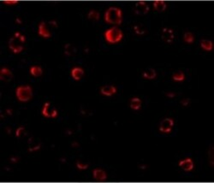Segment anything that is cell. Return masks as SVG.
<instances>
[{
    "label": "cell",
    "mask_w": 214,
    "mask_h": 183,
    "mask_svg": "<svg viewBox=\"0 0 214 183\" xmlns=\"http://www.w3.org/2000/svg\"><path fill=\"white\" fill-rule=\"evenodd\" d=\"M105 21L109 24L120 25L122 21V10L117 7H110L105 13Z\"/></svg>",
    "instance_id": "obj_1"
},
{
    "label": "cell",
    "mask_w": 214,
    "mask_h": 183,
    "mask_svg": "<svg viewBox=\"0 0 214 183\" xmlns=\"http://www.w3.org/2000/svg\"><path fill=\"white\" fill-rule=\"evenodd\" d=\"M26 41V38L24 35L17 32L9 40V47L15 54H18L23 51V44Z\"/></svg>",
    "instance_id": "obj_2"
},
{
    "label": "cell",
    "mask_w": 214,
    "mask_h": 183,
    "mask_svg": "<svg viewBox=\"0 0 214 183\" xmlns=\"http://www.w3.org/2000/svg\"><path fill=\"white\" fill-rule=\"evenodd\" d=\"M123 37L122 31L117 27H112L105 32V38L110 44H117L122 40Z\"/></svg>",
    "instance_id": "obj_3"
},
{
    "label": "cell",
    "mask_w": 214,
    "mask_h": 183,
    "mask_svg": "<svg viewBox=\"0 0 214 183\" xmlns=\"http://www.w3.org/2000/svg\"><path fill=\"white\" fill-rule=\"evenodd\" d=\"M16 95L19 101H29L33 97V89L30 86H20L16 90Z\"/></svg>",
    "instance_id": "obj_4"
},
{
    "label": "cell",
    "mask_w": 214,
    "mask_h": 183,
    "mask_svg": "<svg viewBox=\"0 0 214 183\" xmlns=\"http://www.w3.org/2000/svg\"><path fill=\"white\" fill-rule=\"evenodd\" d=\"M42 115H44L45 117H51V118H55L58 116V110L55 108L51 107V104L49 102H45L43 105L42 108Z\"/></svg>",
    "instance_id": "obj_5"
},
{
    "label": "cell",
    "mask_w": 214,
    "mask_h": 183,
    "mask_svg": "<svg viewBox=\"0 0 214 183\" xmlns=\"http://www.w3.org/2000/svg\"><path fill=\"white\" fill-rule=\"evenodd\" d=\"M175 124L174 120L171 118H164L161 121L159 124V131L164 134H169L173 129Z\"/></svg>",
    "instance_id": "obj_6"
},
{
    "label": "cell",
    "mask_w": 214,
    "mask_h": 183,
    "mask_svg": "<svg viewBox=\"0 0 214 183\" xmlns=\"http://www.w3.org/2000/svg\"><path fill=\"white\" fill-rule=\"evenodd\" d=\"M161 38L165 43L167 44H171L175 39V34H174L173 29L170 27H164L162 29L161 32Z\"/></svg>",
    "instance_id": "obj_7"
},
{
    "label": "cell",
    "mask_w": 214,
    "mask_h": 183,
    "mask_svg": "<svg viewBox=\"0 0 214 183\" xmlns=\"http://www.w3.org/2000/svg\"><path fill=\"white\" fill-rule=\"evenodd\" d=\"M148 11H149V6L146 2L139 1L136 3V10H135L136 14L142 16V15H146Z\"/></svg>",
    "instance_id": "obj_8"
},
{
    "label": "cell",
    "mask_w": 214,
    "mask_h": 183,
    "mask_svg": "<svg viewBox=\"0 0 214 183\" xmlns=\"http://www.w3.org/2000/svg\"><path fill=\"white\" fill-rule=\"evenodd\" d=\"M178 166L180 167L182 170H183L184 171L189 172L191 170H194V162L193 160L191 159L190 157H188L185 159L181 160L180 162L178 163Z\"/></svg>",
    "instance_id": "obj_9"
},
{
    "label": "cell",
    "mask_w": 214,
    "mask_h": 183,
    "mask_svg": "<svg viewBox=\"0 0 214 183\" xmlns=\"http://www.w3.org/2000/svg\"><path fill=\"white\" fill-rule=\"evenodd\" d=\"M13 78V74L10 68L3 67L0 70V80L3 82H9Z\"/></svg>",
    "instance_id": "obj_10"
},
{
    "label": "cell",
    "mask_w": 214,
    "mask_h": 183,
    "mask_svg": "<svg viewBox=\"0 0 214 183\" xmlns=\"http://www.w3.org/2000/svg\"><path fill=\"white\" fill-rule=\"evenodd\" d=\"M38 33H39V34L40 35L41 37L45 38V39H48V38L51 37V33L48 29L46 23L45 21H41L40 23Z\"/></svg>",
    "instance_id": "obj_11"
},
{
    "label": "cell",
    "mask_w": 214,
    "mask_h": 183,
    "mask_svg": "<svg viewBox=\"0 0 214 183\" xmlns=\"http://www.w3.org/2000/svg\"><path fill=\"white\" fill-rule=\"evenodd\" d=\"M100 92H101V94L105 95V96L111 97L117 92V88H116L115 86L113 85L104 86L100 88Z\"/></svg>",
    "instance_id": "obj_12"
},
{
    "label": "cell",
    "mask_w": 214,
    "mask_h": 183,
    "mask_svg": "<svg viewBox=\"0 0 214 183\" xmlns=\"http://www.w3.org/2000/svg\"><path fill=\"white\" fill-rule=\"evenodd\" d=\"M93 176L96 181H103L106 180L107 175H106L105 170H101V169H95L93 171Z\"/></svg>",
    "instance_id": "obj_13"
},
{
    "label": "cell",
    "mask_w": 214,
    "mask_h": 183,
    "mask_svg": "<svg viewBox=\"0 0 214 183\" xmlns=\"http://www.w3.org/2000/svg\"><path fill=\"white\" fill-rule=\"evenodd\" d=\"M84 75V70L80 67H75L71 69V76L75 81H80Z\"/></svg>",
    "instance_id": "obj_14"
},
{
    "label": "cell",
    "mask_w": 214,
    "mask_h": 183,
    "mask_svg": "<svg viewBox=\"0 0 214 183\" xmlns=\"http://www.w3.org/2000/svg\"><path fill=\"white\" fill-rule=\"evenodd\" d=\"M41 144L39 141H37L36 139L30 138L28 140V151L29 152H35L38 151L39 149H40Z\"/></svg>",
    "instance_id": "obj_15"
},
{
    "label": "cell",
    "mask_w": 214,
    "mask_h": 183,
    "mask_svg": "<svg viewBox=\"0 0 214 183\" xmlns=\"http://www.w3.org/2000/svg\"><path fill=\"white\" fill-rule=\"evenodd\" d=\"M142 75L145 79H147V80H153V79L157 76V73L154 68H146V70L143 72Z\"/></svg>",
    "instance_id": "obj_16"
},
{
    "label": "cell",
    "mask_w": 214,
    "mask_h": 183,
    "mask_svg": "<svg viewBox=\"0 0 214 183\" xmlns=\"http://www.w3.org/2000/svg\"><path fill=\"white\" fill-rule=\"evenodd\" d=\"M153 4L155 10L159 11V12H163L166 10L167 4L164 1H154Z\"/></svg>",
    "instance_id": "obj_17"
},
{
    "label": "cell",
    "mask_w": 214,
    "mask_h": 183,
    "mask_svg": "<svg viewBox=\"0 0 214 183\" xmlns=\"http://www.w3.org/2000/svg\"><path fill=\"white\" fill-rule=\"evenodd\" d=\"M76 53V48L71 44H66L64 45V54L68 57H71Z\"/></svg>",
    "instance_id": "obj_18"
},
{
    "label": "cell",
    "mask_w": 214,
    "mask_h": 183,
    "mask_svg": "<svg viewBox=\"0 0 214 183\" xmlns=\"http://www.w3.org/2000/svg\"><path fill=\"white\" fill-rule=\"evenodd\" d=\"M30 74L34 77H40L43 74V69L40 66H32L29 69Z\"/></svg>",
    "instance_id": "obj_19"
},
{
    "label": "cell",
    "mask_w": 214,
    "mask_h": 183,
    "mask_svg": "<svg viewBox=\"0 0 214 183\" xmlns=\"http://www.w3.org/2000/svg\"><path fill=\"white\" fill-rule=\"evenodd\" d=\"M141 107V100L139 98H133L130 101V108L135 110H138Z\"/></svg>",
    "instance_id": "obj_20"
},
{
    "label": "cell",
    "mask_w": 214,
    "mask_h": 183,
    "mask_svg": "<svg viewBox=\"0 0 214 183\" xmlns=\"http://www.w3.org/2000/svg\"><path fill=\"white\" fill-rule=\"evenodd\" d=\"M201 46L202 49H204L205 51H210L212 50V47H213V44L211 40H202L201 41Z\"/></svg>",
    "instance_id": "obj_21"
},
{
    "label": "cell",
    "mask_w": 214,
    "mask_h": 183,
    "mask_svg": "<svg viewBox=\"0 0 214 183\" xmlns=\"http://www.w3.org/2000/svg\"><path fill=\"white\" fill-rule=\"evenodd\" d=\"M172 79L175 82H183L185 79V75H184L183 72L177 71L172 75Z\"/></svg>",
    "instance_id": "obj_22"
},
{
    "label": "cell",
    "mask_w": 214,
    "mask_h": 183,
    "mask_svg": "<svg viewBox=\"0 0 214 183\" xmlns=\"http://www.w3.org/2000/svg\"><path fill=\"white\" fill-rule=\"evenodd\" d=\"M99 16L100 15L99 13L95 10H90L88 14V18L90 19V20H93V21H98L99 19Z\"/></svg>",
    "instance_id": "obj_23"
},
{
    "label": "cell",
    "mask_w": 214,
    "mask_h": 183,
    "mask_svg": "<svg viewBox=\"0 0 214 183\" xmlns=\"http://www.w3.org/2000/svg\"><path fill=\"white\" fill-rule=\"evenodd\" d=\"M183 40L184 41L188 43V44H192L194 41V34L190 33V32H187L183 34Z\"/></svg>",
    "instance_id": "obj_24"
},
{
    "label": "cell",
    "mask_w": 214,
    "mask_h": 183,
    "mask_svg": "<svg viewBox=\"0 0 214 183\" xmlns=\"http://www.w3.org/2000/svg\"><path fill=\"white\" fill-rule=\"evenodd\" d=\"M134 30H135L136 34H139V35H143V34H146V29H145V28L143 27L142 25H140V24L135 25V26H134Z\"/></svg>",
    "instance_id": "obj_25"
},
{
    "label": "cell",
    "mask_w": 214,
    "mask_h": 183,
    "mask_svg": "<svg viewBox=\"0 0 214 183\" xmlns=\"http://www.w3.org/2000/svg\"><path fill=\"white\" fill-rule=\"evenodd\" d=\"M213 146H211L210 148L208 150V160H209V163L212 167L214 165V157H213Z\"/></svg>",
    "instance_id": "obj_26"
},
{
    "label": "cell",
    "mask_w": 214,
    "mask_h": 183,
    "mask_svg": "<svg viewBox=\"0 0 214 183\" xmlns=\"http://www.w3.org/2000/svg\"><path fill=\"white\" fill-rule=\"evenodd\" d=\"M76 167H77V169H79V170H87V169L88 168V163H82V162H80V161H77V162H76Z\"/></svg>",
    "instance_id": "obj_27"
},
{
    "label": "cell",
    "mask_w": 214,
    "mask_h": 183,
    "mask_svg": "<svg viewBox=\"0 0 214 183\" xmlns=\"http://www.w3.org/2000/svg\"><path fill=\"white\" fill-rule=\"evenodd\" d=\"M24 131H25V128L24 127H19L17 129V131H16V136H17V138H19V137H21V136L23 134Z\"/></svg>",
    "instance_id": "obj_28"
},
{
    "label": "cell",
    "mask_w": 214,
    "mask_h": 183,
    "mask_svg": "<svg viewBox=\"0 0 214 183\" xmlns=\"http://www.w3.org/2000/svg\"><path fill=\"white\" fill-rule=\"evenodd\" d=\"M3 3L4 4H7V5H15V4H17L19 2L15 1V0H7V1H3Z\"/></svg>",
    "instance_id": "obj_29"
},
{
    "label": "cell",
    "mask_w": 214,
    "mask_h": 183,
    "mask_svg": "<svg viewBox=\"0 0 214 183\" xmlns=\"http://www.w3.org/2000/svg\"><path fill=\"white\" fill-rule=\"evenodd\" d=\"M181 104H182V105L184 106V107L189 105V104H190V98H184V99H183V100L181 101Z\"/></svg>",
    "instance_id": "obj_30"
},
{
    "label": "cell",
    "mask_w": 214,
    "mask_h": 183,
    "mask_svg": "<svg viewBox=\"0 0 214 183\" xmlns=\"http://www.w3.org/2000/svg\"><path fill=\"white\" fill-rule=\"evenodd\" d=\"M166 96L168 97V98H173L176 97V93L175 92H168L166 93Z\"/></svg>",
    "instance_id": "obj_31"
},
{
    "label": "cell",
    "mask_w": 214,
    "mask_h": 183,
    "mask_svg": "<svg viewBox=\"0 0 214 183\" xmlns=\"http://www.w3.org/2000/svg\"><path fill=\"white\" fill-rule=\"evenodd\" d=\"M49 24L51 25V27H58V23H57V21H49Z\"/></svg>",
    "instance_id": "obj_32"
},
{
    "label": "cell",
    "mask_w": 214,
    "mask_h": 183,
    "mask_svg": "<svg viewBox=\"0 0 214 183\" xmlns=\"http://www.w3.org/2000/svg\"><path fill=\"white\" fill-rule=\"evenodd\" d=\"M18 160H19V158H18V157H12L10 158V162H11V163H17V162H18Z\"/></svg>",
    "instance_id": "obj_33"
},
{
    "label": "cell",
    "mask_w": 214,
    "mask_h": 183,
    "mask_svg": "<svg viewBox=\"0 0 214 183\" xmlns=\"http://www.w3.org/2000/svg\"><path fill=\"white\" fill-rule=\"evenodd\" d=\"M6 113L8 114V115H12V110H11V109H7Z\"/></svg>",
    "instance_id": "obj_34"
},
{
    "label": "cell",
    "mask_w": 214,
    "mask_h": 183,
    "mask_svg": "<svg viewBox=\"0 0 214 183\" xmlns=\"http://www.w3.org/2000/svg\"><path fill=\"white\" fill-rule=\"evenodd\" d=\"M71 146H73V147H78L79 146V144L77 142H73L71 144Z\"/></svg>",
    "instance_id": "obj_35"
},
{
    "label": "cell",
    "mask_w": 214,
    "mask_h": 183,
    "mask_svg": "<svg viewBox=\"0 0 214 183\" xmlns=\"http://www.w3.org/2000/svg\"><path fill=\"white\" fill-rule=\"evenodd\" d=\"M16 21H17V22L18 24H21V23H22V21H21L20 19H19V17H17V18H16Z\"/></svg>",
    "instance_id": "obj_36"
},
{
    "label": "cell",
    "mask_w": 214,
    "mask_h": 183,
    "mask_svg": "<svg viewBox=\"0 0 214 183\" xmlns=\"http://www.w3.org/2000/svg\"><path fill=\"white\" fill-rule=\"evenodd\" d=\"M6 130H7V132H8V134H11V129H10V128H7Z\"/></svg>",
    "instance_id": "obj_37"
},
{
    "label": "cell",
    "mask_w": 214,
    "mask_h": 183,
    "mask_svg": "<svg viewBox=\"0 0 214 183\" xmlns=\"http://www.w3.org/2000/svg\"><path fill=\"white\" fill-rule=\"evenodd\" d=\"M140 169H142V170H145V169H146V165H144V166H140Z\"/></svg>",
    "instance_id": "obj_38"
}]
</instances>
